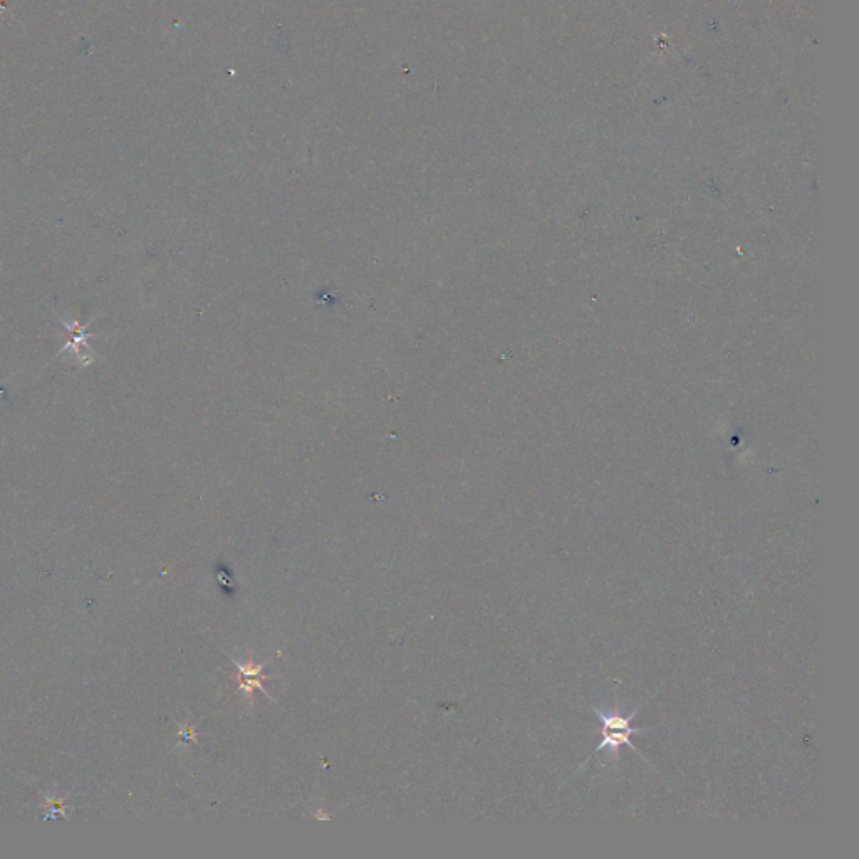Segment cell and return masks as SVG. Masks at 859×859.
Returning a JSON list of instances; mask_svg holds the SVG:
<instances>
[{
	"instance_id": "1",
	"label": "cell",
	"mask_w": 859,
	"mask_h": 859,
	"mask_svg": "<svg viewBox=\"0 0 859 859\" xmlns=\"http://www.w3.org/2000/svg\"><path fill=\"white\" fill-rule=\"evenodd\" d=\"M640 709L641 707H638L630 715H621L620 710L615 712V714H610L606 710L593 707L594 712H596L599 720H601V739H603L601 740V744L594 750V754H601L603 750H611L613 754H616V750L620 749L621 745H628L630 749H633V752H636V754L645 759V755L641 754L638 747L631 742L633 735H646L653 732L650 729H636V727L631 725V722L638 715Z\"/></svg>"
}]
</instances>
